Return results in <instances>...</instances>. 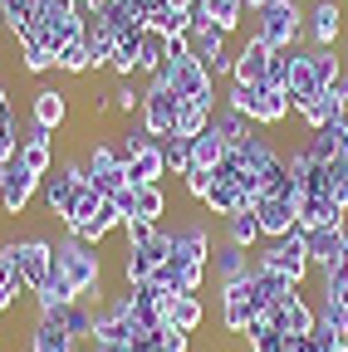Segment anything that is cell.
<instances>
[{"label": "cell", "instance_id": "6da1fadb", "mask_svg": "<svg viewBox=\"0 0 348 352\" xmlns=\"http://www.w3.org/2000/svg\"><path fill=\"white\" fill-rule=\"evenodd\" d=\"M54 274H64V284L83 303L103 308V259H99V245L79 240V235H64L54 245Z\"/></svg>", "mask_w": 348, "mask_h": 352}, {"label": "cell", "instance_id": "7a4b0ae2", "mask_svg": "<svg viewBox=\"0 0 348 352\" xmlns=\"http://www.w3.org/2000/svg\"><path fill=\"white\" fill-rule=\"evenodd\" d=\"M152 78H157L162 88H172V94L192 98V103L216 108V74H211L201 59H192V54H187V39H172V59H167Z\"/></svg>", "mask_w": 348, "mask_h": 352}, {"label": "cell", "instance_id": "3957f363", "mask_svg": "<svg viewBox=\"0 0 348 352\" xmlns=\"http://www.w3.org/2000/svg\"><path fill=\"white\" fill-rule=\"evenodd\" d=\"M118 226H123L118 201H113V196H103V191H94V186H83V196H79L74 215L64 220V235H79V240H89V245H103V235H108V230H118Z\"/></svg>", "mask_w": 348, "mask_h": 352}, {"label": "cell", "instance_id": "277c9868", "mask_svg": "<svg viewBox=\"0 0 348 352\" xmlns=\"http://www.w3.org/2000/svg\"><path fill=\"white\" fill-rule=\"evenodd\" d=\"M255 34L270 50H294L304 39V6L299 0H270L265 10H255Z\"/></svg>", "mask_w": 348, "mask_h": 352}, {"label": "cell", "instance_id": "5b68a950", "mask_svg": "<svg viewBox=\"0 0 348 352\" xmlns=\"http://www.w3.org/2000/svg\"><path fill=\"white\" fill-rule=\"evenodd\" d=\"M83 176H89V186L103 191V196H123L127 186H133V176H127V157L108 142H94L89 152H83Z\"/></svg>", "mask_w": 348, "mask_h": 352}, {"label": "cell", "instance_id": "8992f818", "mask_svg": "<svg viewBox=\"0 0 348 352\" xmlns=\"http://www.w3.org/2000/svg\"><path fill=\"white\" fill-rule=\"evenodd\" d=\"M83 186H89V176H83V162H59V166L45 176V210L59 220V226L74 215Z\"/></svg>", "mask_w": 348, "mask_h": 352}, {"label": "cell", "instance_id": "52a82bcc", "mask_svg": "<svg viewBox=\"0 0 348 352\" xmlns=\"http://www.w3.org/2000/svg\"><path fill=\"white\" fill-rule=\"evenodd\" d=\"M255 264H265V270H275V274H285L289 284H304L309 279V250H304V235H299V226L289 230V235H280V240H270L265 250H260V259Z\"/></svg>", "mask_w": 348, "mask_h": 352}, {"label": "cell", "instance_id": "ba28073f", "mask_svg": "<svg viewBox=\"0 0 348 352\" xmlns=\"http://www.w3.org/2000/svg\"><path fill=\"white\" fill-rule=\"evenodd\" d=\"M0 250L15 259V270H20V279H25V289H30V294L45 284V279H50V270H54V245H50V240H39V235L10 240V245H0Z\"/></svg>", "mask_w": 348, "mask_h": 352}, {"label": "cell", "instance_id": "9c48e42d", "mask_svg": "<svg viewBox=\"0 0 348 352\" xmlns=\"http://www.w3.org/2000/svg\"><path fill=\"white\" fill-rule=\"evenodd\" d=\"M177 108H182V94H172V88H162L157 78L143 88V108H138V122L152 132V138H172L177 132Z\"/></svg>", "mask_w": 348, "mask_h": 352}, {"label": "cell", "instance_id": "30bf717a", "mask_svg": "<svg viewBox=\"0 0 348 352\" xmlns=\"http://www.w3.org/2000/svg\"><path fill=\"white\" fill-rule=\"evenodd\" d=\"M299 235H304L309 264H314L319 274L343 270V259H348V226H314V230H299Z\"/></svg>", "mask_w": 348, "mask_h": 352}, {"label": "cell", "instance_id": "8fae6325", "mask_svg": "<svg viewBox=\"0 0 348 352\" xmlns=\"http://www.w3.org/2000/svg\"><path fill=\"white\" fill-rule=\"evenodd\" d=\"M39 182H45V176H34L20 162V152H15V162H6V176H0V210H6V215H25V206L34 201Z\"/></svg>", "mask_w": 348, "mask_h": 352}, {"label": "cell", "instance_id": "7c38bea8", "mask_svg": "<svg viewBox=\"0 0 348 352\" xmlns=\"http://www.w3.org/2000/svg\"><path fill=\"white\" fill-rule=\"evenodd\" d=\"M250 210H255L260 235H265V240H280V235H289L299 226V201L294 196H260Z\"/></svg>", "mask_w": 348, "mask_h": 352}, {"label": "cell", "instance_id": "4fadbf2b", "mask_svg": "<svg viewBox=\"0 0 348 352\" xmlns=\"http://www.w3.org/2000/svg\"><path fill=\"white\" fill-rule=\"evenodd\" d=\"M270 44L260 39V34H250L245 44H240V54H236V64H231V83H245V88H260V83H270Z\"/></svg>", "mask_w": 348, "mask_h": 352}, {"label": "cell", "instance_id": "5bb4252c", "mask_svg": "<svg viewBox=\"0 0 348 352\" xmlns=\"http://www.w3.org/2000/svg\"><path fill=\"white\" fill-rule=\"evenodd\" d=\"M226 39H231V34H221L216 25H196V30L187 34V54L201 59L211 74H231L236 59H226Z\"/></svg>", "mask_w": 348, "mask_h": 352}, {"label": "cell", "instance_id": "9a60e30c", "mask_svg": "<svg viewBox=\"0 0 348 352\" xmlns=\"http://www.w3.org/2000/svg\"><path fill=\"white\" fill-rule=\"evenodd\" d=\"M299 284H289L285 274H275V270H265V264H255V274L245 279V298H250V308L255 314H270V308L280 303V298H289Z\"/></svg>", "mask_w": 348, "mask_h": 352}, {"label": "cell", "instance_id": "2e32d148", "mask_svg": "<svg viewBox=\"0 0 348 352\" xmlns=\"http://www.w3.org/2000/svg\"><path fill=\"white\" fill-rule=\"evenodd\" d=\"M113 201H118L123 220H147V226H157V220L167 215V191L162 186H127Z\"/></svg>", "mask_w": 348, "mask_h": 352}, {"label": "cell", "instance_id": "e0dca14e", "mask_svg": "<svg viewBox=\"0 0 348 352\" xmlns=\"http://www.w3.org/2000/svg\"><path fill=\"white\" fill-rule=\"evenodd\" d=\"M338 30H343V6L338 0H314V6L304 10V34L314 39V50H334Z\"/></svg>", "mask_w": 348, "mask_h": 352}, {"label": "cell", "instance_id": "ac0fdd59", "mask_svg": "<svg viewBox=\"0 0 348 352\" xmlns=\"http://www.w3.org/2000/svg\"><path fill=\"white\" fill-rule=\"evenodd\" d=\"M20 162H25L34 176H50V171H54V132L39 127V122H30L25 138H20Z\"/></svg>", "mask_w": 348, "mask_h": 352}, {"label": "cell", "instance_id": "d6986e66", "mask_svg": "<svg viewBox=\"0 0 348 352\" xmlns=\"http://www.w3.org/2000/svg\"><path fill=\"white\" fill-rule=\"evenodd\" d=\"M289 108H294L289 88L260 83V88H255V113H250V122H255V127H275V122H285V118H289Z\"/></svg>", "mask_w": 348, "mask_h": 352}, {"label": "cell", "instance_id": "ffe728a7", "mask_svg": "<svg viewBox=\"0 0 348 352\" xmlns=\"http://www.w3.org/2000/svg\"><path fill=\"white\" fill-rule=\"evenodd\" d=\"M265 318H270L280 333H314V308L304 303V294H299V289H294L289 298H280Z\"/></svg>", "mask_w": 348, "mask_h": 352}, {"label": "cell", "instance_id": "44dd1931", "mask_svg": "<svg viewBox=\"0 0 348 352\" xmlns=\"http://www.w3.org/2000/svg\"><path fill=\"white\" fill-rule=\"evenodd\" d=\"M240 15H245L240 0H196V6H192V20L196 25H216L221 34H236L240 30Z\"/></svg>", "mask_w": 348, "mask_h": 352}, {"label": "cell", "instance_id": "7402d4cb", "mask_svg": "<svg viewBox=\"0 0 348 352\" xmlns=\"http://www.w3.org/2000/svg\"><path fill=\"white\" fill-rule=\"evenodd\" d=\"M294 113H299V122L309 132H319V127L343 118V108H338V98L329 94V88H319V94H309V98H294Z\"/></svg>", "mask_w": 348, "mask_h": 352}, {"label": "cell", "instance_id": "603a6c76", "mask_svg": "<svg viewBox=\"0 0 348 352\" xmlns=\"http://www.w3.org/2000/svg\"><path fill=\"white\" fill-rule=\"evenodd\" d=\"M30 352H79V338L59 318H34L30 328Z\"/></svg>", "mask_w": 348, "mask_h": 352}, {"label": "cell", "instance_id": "cb8c5ba5", "mask_svg": "<svg viewBox=\"0 0 348 352\" xmlns=\"http://www.w3.org/2000/svg\"><path fill=\"white\" fill-rule=\"evenodd\" d=\"M113 44H118V34L108 30V20H103V15H83V50H89L94 69H108Z\"/></svg>", "mask_w": 348, "mask_h": 352}, {"label": "cell", "instance_id": "d4e9b609", "mask_svg": "<svg viewBox=\"0 0 348 352\" xmlns=\"http://www.w3.org/2000/svg\"><path fill=\"white\" fill-rule=\"evenodd\" d=\"M127 176H133V186H162V176H167L162 142H147L143 152H133V157H127Z\"/></svg>", "mask_w": 348, "mask_h": 352}, {"label": "cell", "instance_id": "484cf974", "mask_svg": "<svg viewBox=\"0 0 348 352\" xmlns=\"http://www.w3.org/2000/svg\"><path fill=\"white\" fill-rule=\"evenodd\" d=\"M348 210L329 196H299V230H314V226H343Z\"/></svg>", "mask_w": 348, "mask_h": 352}, {"label": "cell", "instance_id": "4316f807", "mask_svg": "<svg viewBox=\"0 0 348 352\" xmlns=\"http://www.w3.org/2000/svg\"><path fill=\"white\" fill-rule=\"evenodd\" d=\"M211 264H216V279H221V284H245L255 274L250 250H236V245H221V250L211 254Z\"/></svg>", "mask_w": 348, "mask_h": 352}, {"label": "cell", "instance_id": "83f0119b", "mask_svg": "<svg viewBox=\"0 0 348 352\" xmlns=\"http://www.w3.org/2000/svg\"><path fill=\"white\" fill-rule=\"evenodd\" d=\"M64 118H69V94H59V88H39L34 103H30V122L54 132V127H64Z\"/></svg>", "mask_w": 348, "mask_h": 352}, {"label": "cell", "instance_id": "f1b7e54d", "mask_svg": "<svg viewBox=\"0 0 348 352\" xmlns=\"http://www.w3.org/2000/svg\"><path fill=\"white\" fill-rule=\"evenodd\" d=\"M167 59H172V34L157 30V25H147L143 30V44H138V74H157Z\"/></svg>", "mask_w": 348, "mask_h": 352}, {"label": "cell", "instance_id": "f546056e", "mask_svg": "<svg viewBox=\"0 0 348 352\" xmlns=\"http://www.w3.org/2000/svg\"><path fill=\"white\" fill-rule=\"evenodd\" d=\"M314 338L319 342H348V308L343 303L319 298V308H314Z\"/></svg>", "mask_w": 348, "mask_h": 352}, {"label": "cell", "instance_id": "4dcf8cb0", "mask_svg": "<svg viewBox=\"0 0 348 352\" xmlns=\"http://www.w3.org/2000/svg\"><path fill=\"white\" fill-rule=\"evenodd\" d=\"M74 298H79V294H74V289L64 284V274H54V270H50V279H45V284L34 289V308H39V318L64 314V308H69Z\"/></svg>", "mask_w": 348, "mask_h": 352}, {"label": "cell", "instance_id": "1f68e13d", "mask_svg": "<svg viewBox=\"0 0 348 352\" xmlns=\"http://www.w3.org/2000/svg\"><path fill=\"white\" fill-rule=\"evenodd\" d=\"M285 88H289V98H309V94H319V88H324L319 74H314V54H309V50H294V54H289V83H285Z\"/></svg>", "mask_w": 348, "mask_h": 352}, {"label": "cell", "instance_id": "d6a6232c", "mask_svg": "<svg viewBox=\"0 0 348 352\" xmlns=\"http://www.w3.org/2000/svg\"><path fill=\"white\" fill-rule=\"evenodd\" d=\"M127 347H133V352H187V347H192V333L162 323V328H152L147 338H133Z\"/></svg>", "mask_w": 348, "mask_h": 352}, {"label": "cell", "instance_id": "836d02e7", "mask_svg": "<svg viewBox=\"0 0 348 352\" xmlns=\"http://www.w3.org/2000/svg\"><path fill=\"white\" fill-rule=\"evenodd\" d=\"M260 240V220H255V210H231L226 215V245H236V250H255Z\"/></svg>", "mask_w": 348, "mask_h": 352}, {"label": "cell", "instance_id": "e575fe53", "mask_svg": "<svg viewBox=\"0 0 348 352\" xmlns=\"http://www.w3.org/2000/svg\"><path fill=\"white\" fill-rule=\"evenodd\" d=\"M167 323H172V328H182V333H196V328L206 323V303H201L196 294H177V298H172Z\"/></svg>", "mask_w": 348, "mask_h": 352}, {"label": "cell", "instance_id": "d590c367", "mask_svg": "<svg viewBox=\"0 0 348 352\" xmlns=\"http://www.w3.org/2000/svg\"><path fill=\"white\" fill-rule=\"evenodd\" d=\"M54 318H59V323H64V328H69L79 342H94V318H99V308H94V303L74 298V303L64 308V314H54Z\"/></svg>", "mask_w": 348, "mask_h": 352}, {"label": "cell", "instance_id": "8d00e7d4", "mask_svg": "<svg viewBox=\"0 0 348 352\" xmlns=\"http://www.w3.org/2000/svg\"><path fill=\"white\" fill-rule=\"evenodd\" d=\"M30 289H25V279H20V270H15V259L0 250V314H10V308L25 298Z\"/></svg>", "mask_w": 348, "mask_h": 352}, {"label": "cell", "instance_id": "74e56055", "mask_svg": "<svg viewBox=\"0 0 348 352\" xmlns=\"http://www.w3.org/2000/svg\"><path fill=\"white\" fill-rule=\"evenodd\" d=\"M221 157H226V142L216 138V127H206V132H196V138H192V166L216 171V166H221Z\"/></svg>", "mask_w": 348, "mask_h": 352}, {"label": "cell", "instance_id": "f35d334b", "mask_svg": "<svg viewBox=\"0 0 348 352\" xmlns=\"http://www.w3.org/2000/svg\"><path fill=\"white\" fill-rule=\"evenodd\" d=\"M20 69L25 74H45V69H54V50L39 34H20Z\"/></svg>", "mask_w": 348, "mask_h": 352}, {"label": "cell", "instance_id": "ab89813d", "mask_svg": "<svg viewBox=\"0 0 348 352\" xmlns=\"http://www.w3.org/2000/svg\"><path fill=\"white\" fill-rule=\"evenodd\" d=\"M138 44H143V34H118L113 59H108V69H113L118 78H133V74H138Z\"/></svg>", "mask_w": 348, "mask_h": 352}, {"label": "cell", "instance_id": "60d3db41", "mask_svg": "<svg viewBox=\"0 0 348 352\" xmlns=\"http://www.w3.org/2000/svg\"><path fill=\"white\" fill-rule=\"evenodd\" d=\"M0 20H6V30L20 39L34 30V0H0Z\"/></svg>", "mask_w": 348, "mask_h": 352}, {"label": "cell", "instance_id": "b9f144b4", "mask_svg": "<svg viewBox=\"0 0 348 352\" xmlns=\"http://www.w3.org/2000/svg\"><path fill=\"white\" fill-rule=\"evenodd\" d=\"M211 113H216V108L182 98V108H177V138H196V132H206V127H211Z\"/></svg>", "mask_w": 348, "mask_h": 352}, {"label": "cell", "instance_id": "7bdbcfd3", "mask_svg": "<svg viewBox=\"0 0 348 352\" xmlns=\"http://www.w3.org/2000/svg\"><path fill=\"white\" fill-rule=\"evenodd\" d=\"M162 162H167V176H187L192 171V138H162Z\"/></svg>", "mask_w": 348, "mask_h": 352}, {"label": "cell", "instance_id": "ee69618b", "mask_svg": "<svg viewBox=\"0 0 348 352\" xmlns=\"http://www.w3.org/2000/svg\"><path fill=\"white\" fill-rule=\"evenodd\" d=\"M211 127H216V138H221L226 147H236L245 132H250V118H240V113H231V108H216V113H211Z\"/></svg>", "mask_w": 348, "mask_h": 352}, {"label": "cell", "instance_id": "f6af8a7d", "mask_svg": "<svg viewBox=\"0 0 348 352\" xmlns=\"http://www.w3.org/2000/svg\"><path fill=\"white\" fill-rule=\"evenodd\" d=\"M54 69H59V74H89V69H94V59H89V50H83V39H74V44H64V50L54 54Z\"/></svg>", "mask_w": 348, "mask_h": 352}, {"label": "cell", "instance_id": "bcb514c9", "mask_svg": "<svg viewBox=\"0 0 348 352\" xmlns=\"http://www.w3.org/2000/svg\"><path fill=\"white\" fill-rule=\"evenodd\" d=\"M314 54V74H319V83L329 88L338 74H343V64H338V50H309Z\"/></svg>", "mask_w": 348, "mask_h": 352}, {"label": "cell", "instance_id": "7dc6e473", "mask_svg": "<svg viewBox=\"0 0 348 352\" xmlns=\"http://www.w3.org/2000/svg\"><path fill=\"white\" fill-rule=\"evenodd\" d=\"M113 108H118V113H127V118H133V113L143 108V94L133 88V78H123V83L113 88Z\"/></svg>", "mask_w": 348, "mask_h": 352}, {"label": "cell", "instance_id": "c3c4849f", "mask_svg": "<svg viewBox=\"0 0 348 352\" xmlns=\"http://www.w3.org/2000/svg\"><path fill=\"white\" fill-rule=\"evenodd\" d=\"M147 142H157V138H152V132H147L143 122H133V127H127L123 138H118V152H123V157H133V152H143Z\"/></svg>", "mask_w": 348, "mask_h": 352}, {"label": "cell", "instance_id": "681fc988", "mask_svg": "<svg viewBox=\"0 0 348 352\" xmlns=\"http://www.w3.org/2000/svg\"><path fill=\"white\" fill-rule=\"evenodd\" d=\"M226 108H231V113H240V118H250V113H255V88H245V83H231V94H226Z\"/></svg>", "mask_w": 348, "mask_h": 352}, {"label": "cell", "instance_id": "f907efd6", "mask_svg": "<svg viewBox=\"0 0 348 352\" xmlns=\"http://www.w3.org/2000/svg\"><path fill=\"white\" fill-rule=\"evenodd\" d=\"M182 182H187V196H192V201L201 206V201H206V191H211V171H201V166H192V171L182 176Z\"/></svg>", "mask_w": 348, "mask_h": 352}, {"label": "cell", "instance_id": "816d5d0a", "mask_svg": "<svg viewBox=\"0 0 348 352\" xmlns=\"http://www.w3.org/2000/svg\"><path fill=\"white\" fill-rule=\"evenodd\" d=\"M157 235V226H147V220H123V240L127 245H147Z\"/></svg>", "mask_w": 348, "mask_h": 352}, {"label": "cell", "instance_id": "f5cc1de1", "mask_svg": "<svg viewBox=\"0 0 348 352\" xmlns=\"http://www.w3.org/2000/svg\"><path fill=\"white\" fill-rule=\"evenodd\" d=\"M289 54H294V50H275V54H270V83H275V88L289 83Z\"/></svg>", "mask_w": 348, "mask_h": 352}, {"label": "cell", "instance_id": "db71d44e", "mask_svg": "<svg viewBox=\"0 0 348 352\" xmlns=\"http://www.w3.org/2000/svg\"><path fill=\"white\" fill-rule=\"evenodd\" d=\"M285 352H319L314 333H285Z\"/></svg>", "mask_w": 348, "mask_h": 352}, {"label": "cell", "instance_id": "11a10c76", "mask_svg": "<svg viewBox=\"0 0 348 352\" xmlns=\"http://www.w3.org/2000/svg\"><path fill=\"white\" fill-rule=\"evenodd\" d=\"M329 94H334V98H338V108L348 113V74H338V78L329 83Z\"/></svg>", "mask_w": 348, "mask_h": 352}, {"label": "cell", "instance_id": "9f6ffc18", "mask_svg": "<svg viewBox=\"0 0 348 352\" xmlns=\"http://www.w3.org/2000/svg\"><path fill=\"white\" fill-rule=\"evenodd\" d=\"M6 122H15V108H10V98H6V88H0V127Z\"/></svg>", "mask_w": 348, "mask_h": 352}, {"label": "cell", "instance_id": "6f0895ef", "mask_svg": "<svg viewBox=\"0 0 348 352\" xmlns=\"http://www.w3.org/2000/svg\"><path fill=\"white\" fill-rule=\"evenodd\" d=\"M79 6H83V15H94V10H103V6H108V0H79Z\"/></svg>", "mask_w": 348, "mask_h": 352}, {"label": "cell", "instance_id": "680465c9", "mask_svg": "<svg viewBox=\"0 0 348 352\" xmlns=\"http://www.w3.org/2000/svg\"><path fill=\"white\" fill-rule=\"evenodd\" d=\"M319 352H348V342H319Z\"/></svg>", "mask_w": 348, "mask_h": 352}, {"label": "cell", "instance_id": "91938a15", "mask_svg": "<svg viewBox=\"0 0 348 352\" xmlns=\"http://www.w3.org/2000/svg\"><path fill=\"white\" fill-rule=\"evenodd\" d=\"M240 6H250V10H265V6H270V0H240Z\"/></svg>", "mask_w": 348, "mask_h": 352}]
</instances>
